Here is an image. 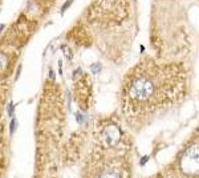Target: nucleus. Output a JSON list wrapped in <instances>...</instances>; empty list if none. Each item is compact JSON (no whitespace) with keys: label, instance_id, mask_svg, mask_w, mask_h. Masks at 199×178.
I'll list each match as a JSON object with an SVG mask.
<instances>
[{"label":"nucleus","instance_id":"obj_1","mask_svg":"<svg viewBox=\"0 0 199 178\" xmlns=\"http://www.w3.org/2000/svg\"><path fill=\"white\" fill-rule=\"evenodd\" d=\"M186 73L178 64L143 61L126 76L122 113L132 128H141L166 113L186 94Z\"/></svg>","mask_w":199,"mask_h":178},{"label":"nucleus","instance_id":"obj_2","mask_svg":"<svg viewBox=\"0 0 199 178\" xmlns=\"http://www.w3.org/2000/svg\"><path fill=\"white\" fill-rule=\"evenodd\" d=\"M102 145L106 153H96L88 163L85 178H130V157L119 145Z\"/></svg>","mask_w":199,"mask_h":178},{"label":"nucleus","instance_id":"obj_3","mask_svg":"<svg viewBox=\"0 0 199 178\" xmlns=\"http://www.w3.org/2000/svg\"><path fill=\"white\" fill-rule=\"evenodd\" d=\"M163 178H199V133L177 154Z\"/></svg>","mask_w":199,"mask_h":178},{"label":"nucleus","instance_id":"obj_4","mask_svg":"<svg viewBox=\"0 0 199 178\" xmlns=\"http://www.w3.org/2000/svg\"><path fill=\"white\" fill-rule=\"evenodd\" d=\"M15 128H16V120H15V118H12V120H11V124H9V132H11V133H13V132H15Z\"/></svg>","mask_w":199,"mask_h":178},{"label":"nucleus","instance_id":"obj_5","mask_svg":"<svg viewBox=\"0 0 199 178\" xmlns=\"http://www.w3.org/2000/svg\"><path fill=\"white\" fill-rule=\"evenodd\" d=\"M13 109H15V105H13V103H12V101H11V103H9V105H8V114H9V116H13Z\"/></svg>","mask_w":199,"mask_h":178},{"label":"nucleus","instance_id":"obj_6","mask_svg":"<svg viewBox=\"0 0 199 178\" xmlns=\"http://www.w3.org/2000/svg\"><path fill=\"white\" fill-rule=\"evenodd\" d=\"M70 3H72V0H68V1H66V3H65V4L63 5V8H61V14H64V12L66 11V8L70 5Z\"/></svg>","mask_w":199,"mask_h":178},{"label":"nucleus","instance_id":"obj_7","mask_svg":"<svg viewBox=\"0 0 199 178\" xmlns=\"http://www.w3.org/2000/svg\"><path fill=\"white\" fill-rule=\"evenodd\" d=\"M4 27H5V24H1V25H0V32H1L3 29H4Z\"/></svg>","mask_w":199,"mask_h":178}]
</instances>
